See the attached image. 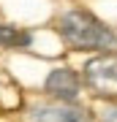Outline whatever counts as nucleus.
<instances>
[{
	"label": "nucleus",
	"mask_w": 117,
	"mask_h": 122,
	"mask_svg": "<svg viewBox=\"0 0 117 122\" xmlns=\"http://www.w3.org/2000/svg\"><path fill=\"white\" fill-rule=\"evenodd\" d=\"M60 33L71 46H79V49H106L117 41L109 27H104L93 14H84V11L65 14L60 19Z\"/></svg>",
	"instance_id": "f257e3e1"
},
{
	"label": "nucleus",
	"mask_w": 117,
	"mask_h": 122,
	"mask_svg": "<svg viewBox=\"0 0 117 122\" xmlns=\"http://www.w3.org/2000/svg\"><path fill=\"white\" fill-rule=\"evenodd\" d=\"M84 79L101 95H117V54L95 57L84 65Z\"/></svg>",
	"instance_id": "f03ea898"
},
{
	"label": "nucleus",
	"mask_w": 117,
	"mask_h": 122,
	"mask_svg": "<svg viewBox=\"0 0 117 122\" xmlns=\"http://www.w3.org/2000/svg\"><path fill=\"white\" fill-rule=\"evenodd\" d=\"M46 92L60 100H76L79 95V76L71 68H57L46 76Z\"/></svg>",
	"instance_id": "7ed1b4c3"
},
{
	"label": "nucleus",
	"mask_w": 117,
	"mask_h": 122,
	"mask_svg": "<svg viewBox=\"0 0 117 122\" xmlns=\"http://www.w3.org/2000/svg\"><path fill=\"white\" fill-rule=\"evenodd\" d=\"M30 122H90L84 109H65V106H49L35 109L30 114Z\"/></svg>",
	"instance_id": "20e7f679"
},
{
	"label": "nucleus",
	"mask_w": 117,
	"mask_h": 122,
	"mask_svg": "<svg viewBox=\"0 0 117 122\" xmlns=\"http://www.w3.org/2000/svg\"><path fill=\"white\" fill-rule=\"evenodd\" d=\"M27 44H30V33L14 25H0V46H27Z\"/></svg>",
	"instance_id": "39448f33"
},
{
	"label": "nucleus",
	"mask_w": 117,
	"mask_h": 122,
	"mask_svg": "<svg viewBox=\"0 0 117 122\" xmlns=\"http://www.w3.org/2000/svg\"><path fill=\"white\" fill-rule=\"evenodd\" d=\"M101 119H104V122H117V106H104Z\"/></svg>",
	"instance_id": "423d86ee"
}]
</instances>
